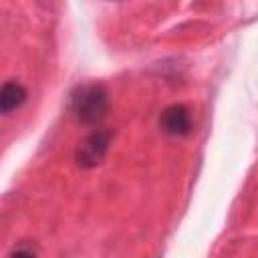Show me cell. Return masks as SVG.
Returning <instances> with one entry per match:
<instances>
[{
	"label": "cell",
	"instance_id": "cell-1",
	"mask_svg": "<svg viewBox=\"0 0 258 258\" xmlns=\"http://www.w3.org/2000/svg\"><path fill=\"white\" fill-rule=\"evenodd\" d=\"M73 113L83 125H97L109 113V93L103 85H85L73 97Z\"/></svg>",
	"mask_w": 258,
	"mask_h": 258
},
{
	"label": "cell",
	"instance_id": "cell-2",
	"mask_svg": "<svg viewBox=\"0 0 258 258\" xmlns=\"http://www.w3.org/2000/svg\"><path fill=\"white\" fill-rule=\"evenodd\" d=\"M111 131L109 129H95L93 133H89L77 147V153H75V159L81 167L85 169H91V167H97L107 151H109V145H111Z\"/></svg>",
	"mask_w": 258,
	"mask_h": 258
},
{
	"label": "cell",
	"instance_id": "cell-3",
	"mask_svg": "<svg viewBox=\"0 0 258 258\" xmlns=\"http://www.w3.org/2000/svg\"><path fill=\"white\" fill-rule=\"evenodd\" d=\"M159 127L163 129V133L173 135V137L189 135V131H191V113H189V109L181 103L165 107L161 117H159Z\"/></svg>",
	"mask_w": 258,
	"mask_h": 258
},
{
	"label": "cell",
	"instance_id": "cell-4",
	"mask_svg": "<svg viewBox=\"0 0 258 258\" xmlns=\"http://www.w3.org/2000/svg\"><path fill=\"white\" fill-rule=\"evenodd\" d=\"M26 101V89L18 81H6L0 89V111L10 115L12 111L20 109Z\"/></svg>",
	"mask_w": 258,
	"mask_h": 258
},
{
	"label": "cell",
	"instance_id": "cell-5",
	"mask_svg": "<svg viewBox=\"0 0 258 258\" xmlns=\"http://www.w3.org/2000/svg\"><path fill=\"white\" fill-rule=\"evenodd\" d=\"M10 258H36V254L30 250V248H18V250H14L12 254H10Z\"/></svg>",
	"mask_w": 258,
	"mask_h": 258
}]
</instances>
